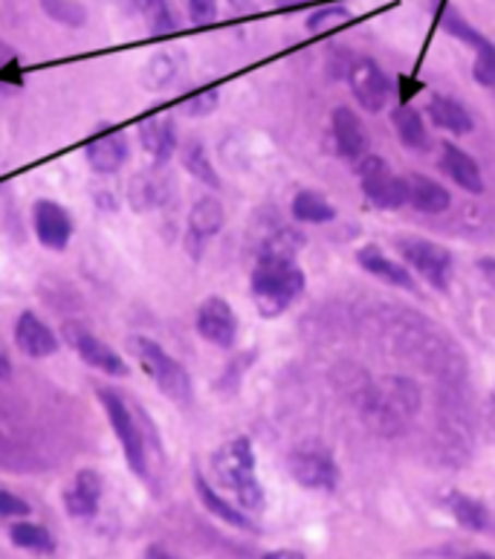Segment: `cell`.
I'll list each match as a JSON object with an SVG mask.
<instances>
[{
  "label": "cell",
  "mask_w": 495,
  "mask_h": 559,
  "mask_svg": "<svg viewBox=\"0 0 495 559\" xmlns=\"http://www.w3.org/2000/svg\"><path fill=\"white\" fill-rule=\"evenodd\" d=\"M220 105V91L218 87H206V91H197L192 93L189 99L180 105V110H183L185 117H192V119H203V117H209V114H215Z\"/></svg>",
  "instance_id": "cell-33"
},
{
  "label": "cell",
  "mask_w": 495,
  "mask_h": 559,
  "mask_svg": "<svg viewBox=\"0 0 495 559\" xmlns=\"http://www.w3.org/2000/svg\"><path fill=\"white\" fill-rule=\"evenodd\" d=\"M293 217L302 224H328L336 217V210L319 192H299L293 198Z\"/></svg>",
  "instance_id": "cell-28"
},
{
  "label": "cell",
  "mask_w": 495,
  "mask_h": 559,
  "mask_svg": "<svg viewBox=\"0 0 495 559\" xmlns=\"http://www.w3.org/2000/svg\"><path fill=\"white\" fill-rule=\"evenodd\" d=\"M140 145L152 157L157 168H166V163L174 157L177 151V126L171 117H148L140 122Z\"/></svg>",
  "instance_id": "cell-15"
},
{
  "label": "cell",
  "mask_w": 495,
  "mask_h": 559,
  "mask_svg": "<svg viewBox=\"0 0 495 559\" xmlns=\"http://www.w3.org/2000/svg\"><path fill=\"white\" fill-rule=\"evenodd\" d=\"M29 516V504L24 499H17L15 492L0 490V519H21Z\"/></svg>",
  "instance_id": "cell-37"
},
{
  "label": "cell",
  "mask_w": 495,
  "mask_h": 559,
  "mask_svg": "<svg viewBox=\"0 0 495 559\" xmlns=\"http://www.w3.org/2000/svg\"><path fill=\"white\" fill-rule=\"evenodd\" d=\"M224 224H227V212L215 194H203L201 201H194L189 210V229H185V250L194 261H201L203 247L224 229Z\"/></svg>",
  "instance_id": "cell-10"
},
{
  "label": "cell",
  "mask_w": 495,
  "mask_h": 559,
  "mask_svg": "<svg viewBox=\"0 0 495 559\" xmlns=\"http://www.w3.org/2000/svg\"><path fill=\"white\" fill-rule=\"evenodd\" d=\"M101 492H105V481L96 469H79L73 485L64 490V508L70 516L87 519L99 510Z\"/></svg>",
  "instance_id": "cell-17"
},
{
  "label": "cell",
  "mask_w": 495,
  "mask_h": 559,
  "mask_svg": "<svg viewBox=\"0 0 495 559\" xmlns=\"http://www.w3.org/2000/svg\"><path fill=\"white\" fill-rule=\"evenodd\" d=\"M183 166L185 171L194 177V180H201L203 186H209V189H220V177L212 166L209 154L203 148L201 140H192L183 145Z\"/></svg>",
  "instance_id": "cell-25"
},
{
  "label": "cell",
  "mask_w": 495,
  "mask_h": 559,
  "mask_svg": "<svg viewBox=\"0 0 495 559\" xmlns=\"http://www.w3.org/2000/svg\"><path fill=\"white\" fill-rule=\"evenodd\" d=\"M391 122H395L397 136H400V142H403L406 148H412V151L428 148L426 126H423V117H420L412 105H400V108L391 114Z\"/></svg>",
  "instance_id": "cell-24"
},
{
  "label": "cell",
  "mask_w": 495,
  "mask_h": 559,
  "mask_svg": "<svg viewBox=\"0 0 495 559\" xmlns=\"http://www.w3.org/2000/svg\"><path fill=\"white\" fill-rule=\"evenodd\" d=\"M304 238L295 229H278L261 243L258 255H267V259H295V252L302 250Z\"/></svg>",
  "instance_id": "cell-31"
},
{
  "label": "cell",
  "mask_w": 495,
  "mask_h": 559,
  "mask_svg": "<svg viewBox=\"0 0 495 559\" xmlns=\"http://www.w3.org/2000/svg\"><path fill=\"white\" fill-rule=\"evenodd\" d=\"M428 119L455 136L470 134L472 128H475L470 110L463 108L458 99H449V96H435V99L428 102Z\"/></svg>",
  "instance_id": "cell-21"
},
{
  "label": "cell",
  "mask_w": 495,
  "mask_h": 559,
  "mask_svg": "<svg viewBox=\"0 0 495 559\" xmlns=\"http://www.w3.org/2000/svg\"><path fill=\"white\" fill-rule=\"evenodd\" d=\"M304 293V273L295 259H267L258 255L252 270V299L264 319L281 317Z\"/></svg>",
  "instance_id": "cell-2"
},
{
  "label": "cell",
  "mask_w": 495,
  "mask_h": 559,
  "mask_svg": "<svg viewBox=\"0 0 495 559\" xmlns=\"http://www.w3.org/2000/svg\"><path fill=\"white\" fill-rule=\"evenodd\" d=\"M406 183H409V203H412L414 210L426 212V215H440V212L452 206V194L446 192L444 186L432 180V177L412 175L406 177Z\"/></svg>",
  "instance_id": "cell-19"
},
{
  "label": "cell",
  "mask_w": 495,
  "mask_h": 559,
  "mask_svg": "<svg viewBox=\"0 0 495 559\" xmlns=\"http://www.w3.org/2000/svg\"><path fill=\"white\" fill-rule=\"evenodd\" d=\"M348 82H351L353 96L360 99V105L369 114H379L386 108L388 96H391V82L388 75L374 64L371 59L353 61L351 73H348Z\"/></svg>",
  "instance_id": "cell-12"
},
{
  "label": "cell",
  "mask_w": 495,
  "mask_h": 559,
  "mask_svg": "<svg viewBox=\"0 0 495 559\" xmlns=\"http://www.w3.org/2000/svg\"><path fill=\"white\" fill-rule=\"evenodd\" d=\"M481 273L495 284V259H484L481 261Z\"/></svg>",
  "instance_id": "cell-40"
},
{
  "label": "cell",
  "mask_w": 495,
  "mask_h": 559,
  "mask_svg": "<svg viewBox=\"0 0 495 559\" xmlns=\"http://www.w3.org/2000/svg\"><path fill=\"white\" fill-rule=\"evenodd\" d=\"M154 171H143L131 180V206L136 212L157 210L166 203V186L160 180V168L152 166Z\"/></svg>",
  "instance_id": "cell-23"
},
{
  "label": "cell",
  "mask_w": 495,
  "mask_h": 559,
  "mask_svg": "<svg viewBox=\"0 0 495 559\" xmlns=\"http://www.w3.org/2000/svg\"><path fill=\"white\" fill-rule=\"evenodd\" d=\"M330 126H334L336 151L345 159H362L369 154V131H365V126L351 108H336L334 117H330Z\"/></svg>",
  "instance_id": "cell-16"
},
{
  "label": "cell",
  "mask_w": 495,
  "mask_h": 559,
  "mask_svg": "<svg viewBox=\"0 0 495 559\" xmlns=\"http://www.w3.org/2000/svg\"><path fill=\"white\" fill-rule=\"evenodd\" d=\"M9 539L17 548H24V551H35V554H50L56 548V539L47 527L35 525V522H15V525L9 527Z\"/></svg>",
  "instance_id": "cell-26"
},
{
  "label": "cell",
  "mask_w": 495,
  "mask_h": 559,
  "mask_svg": "<svg viewBox=\"0 0 495 559\" xmlns=\"http://www.w3.org/2000/svg\"><path fill=\"white\" fill-rule=\"evenodd\" d=\"M463 559H495V557H490V554L479 551V554H470V557H463Z\"/></svg>",
  "instance_id": "cell-43"
},
{
  "label": "cell",
  "mask_w": 495,
  "mask_h": 559,
  "mask_svg": "<svg viewBox=\"0 0 495 559\" xmlns=\"http://www.w3.org/2000/svg\"><path fill=\"white\" fill-rule=\"evenodd\" d=\"M189 17L194 26H206L218 17V0H189Z\"/></svg>",
  "instance_id": "cell-36"
},
{
  "label": "cell",
  "mask_w": 495,
  "mask_h": 559,
  "mask_svg": "<svg viewBox=\"0 0 495 559\" xmlns=\"http://www.w3.org/2000/svg\"><path fill=\"white\" fill-rule=\"evenodd\" d=\"M440 168L446 177H452V183H458L463 192L481 194L484 192V175H481L479 163L461 151L452 142H444V154H440Z\"/></svg>",
  "instance_id": "cell-18"
},
{
  "label": "cell",
  "mask_w": 495,
  "mask_h": 559,
  "mask_svg": "<svg viewBox=\"0 0 495 559\" xmlns=\"http://www.w3.org/2000/svg\"><path fill=\"white\" fill-rule=\"evenodd\" d=\"M41 9L44 15L52 17L56 24L70 26V29L87 24V9L79 0H41Z\"/></svg>",
  "instance_id": "cell-30"
},
{
  "label": "cell",
  "mask_w": 495,
  "mask_h": 559,
  "mask_svg": "<svg viewBox=\"0 0 495 559\" xmlns=\"http://www.w3.org/2000/svg\"><path fill=\"white\" fill-rule=\"evenodd\" d=\"M33 229L41 247L61 252L70 247L73 238V217L56 201H35L33 206Z\"/></svg>",
  "instance_id": "cell-11"
},
{
  "label": "cell",
  "mask_w": 495,
  "mask_h": 559,
  "mask_svg": "<svg viewBox=\"0 0 495 559\" xmlns=\"http://www.w3.org/2000/svg\"><path fill=\"white\" fill-rule=\"evenodd\" d=\"M194 490H197V496H201L203 508L209 510L212 516H218L220 522H227V525H232V527H241V531H252V527H255L250 522V516H244V510L232 508L227 499H220L218 492L206 485V478H203L201 473L194 476Z\"/></svg>",
  "instance_id": "cell-22"
},
{
  "label": "cell",
  "mask_w": 495,
  "mask_h": 559,
  "mask_svg": "<svg viewBox=\"0 0 495 559\" xmlns=\"http://www.w3.org/2000/svg\"><path fill=\"white\" fill-rule=\"evenodd\" d=\"M128 350L134 354V359L140 362V368L145 371V377L152 380L168 401L174 403H192L194 397V383L192 374L185 371L183 362H177L160 343H154L152 336L134 334L125 340Z\"/></svg>",
  "instance_id": "cell-3"
},
{
  "label": "cell",
  "mask_w": 495,
  "mask_h": 559,
  "mask_svg": "<svg viewBox=\"0 0 495 559\" xmlns=\"http://www.w3.org/2000/svg\"><path fill=\"white\" fill-rule=\"evenodd\" d=\"M177 70H180V64H177L174 56L171 52H160V56H154L145 64L143 73H140V82H143L145 91H166V87L174 84Z\"/></svg>",
  "instance_id": "cell-27"
},
{
  "label": "cell",
  "mask_w": 495,
  "mask_h": 559,
  "mask_svg": "<svg viewBox=\"0 0 495 559\" xmlns=\"http://www.w3.org/2000/svg\"><path fill=\"white\" fill-rule=\"evenodd\" d=\"M345 17H348V9H342V7L319 9V12H313V15L307 17V29H311V33H322L325 26L339 24V21H345Z\"/></svg>",
  "instance_id": "cell-35"
},
{
  "label": "cell",
  "mask_w": 495,
  "mask_h": 559,
  "mask_svg": "<svg viewBox=\"0 0 495 559\" xmlns=\"http://www.w3.org/2000/svg\"><path fill=\"white\" fill-rule=\"evenodd\" d=\"M446 504H449L452 516L458 519L467 531H484V527H487V510H484L481 501L470 499V496H463V492H449V496H446Z\"/></svg>",
  "instance_id": "cell-29"
},
{
  "label": "cell",
  "mask_w": 495,
  "mask_h": 559,
  "mask_svg": "<svg viewBox=\"0 0 495 559\" xmlns=\"http://www.w3.org/2000/svg\"><path fill=\"white\" fill-rule=\"evenodd\" d=\"M357 261H360V267L365 270V273L383 278L386 284H395V287H414L412 273L406 270V264L391 261L379 247H362V250L357 252Z\"/></svg>",
  "instance_id": "cell-20"
},
{
  "label": "cell",
  "mask_w": 495,
  "mask_h": 559,
  "mask_svg": "<svg viewBox=\"0 0 495 559\" xmlns=\"http://www.w3.org/2000/svg\"><path fill=\"white\" fill-rule=\"evenodd\" d=\"M395 247L400 252V259L412 270H418L432 287L446 290L449 270H452V252L435 241H423V238H397Z\"/></svg>",
  "instance_id": "cell-6"
},
{
  "label": "cell",
  "mask_w": 495,
  "mask_h": 559,
  "mask_svg": "<svg viewBox=\"0 0 495 559\" xmlns=\"http://www.w3.org/2000/svg\"><path fill=\"white\" fill-rule=\"evenodd\" d=\"M264 559H304V554H299V551H269V554H264Z\"/></svg>",
  "instance_id": "cell-38"
},
{
  "label": "cell",
  "mask_w": 495,
  "mask_h": 559,
  "mask_svg": "<svg viewBox=\"0 0 495 559\" xmlns=\"http://www.w3.org/2000/svg\"><path fill=\"white\" fill-rule=\"evenodd\" d=\"M12 366H9V357L7 350H3V343H0V377H9Z\"/></svg>",
  "instance_id": "cell-41"
},
{
  "label": "cell",
  "mask_w": 495,
  "mask_h": 559,
  "mask_svg": "<svg viewBox=\"0 0 495 559\" xmlns=\"http://www.w3.org/2000/svg\"><path fill=\"white\" fill-rule=\"evenodd\" d=\"M197 334L215 348H232L238 340V317L232 305L220 296H209L201 301L197 317H194Z\"/></svg>",
  "instance_id": "cell-9"
},
{
  "label": "cell",
  "mask_w": 495,
  "mask_h": 559,
  "mask_svg": "<svg viewBox=\"0 0 495 559\" xmlns=\"http://www.w3.org/2000/svg\"><path fill=\"white\" fill-rule=\"evenodd\" d=\"M278 3H281V7H287V3H290V7H295V3H304V0H278Z\"/></svg>",
  "instance_id": "cell-44"
},
{
  "label": "cell",
  "mask_w": 495,
  "mask_h": 559,
  "mask_svg": "<svg viewBox=\"0 0 495 559\" xmlns=\"http://www.w3.org/2000/svg\"><path fill=\"white\" fill-rule=\"evenodd\" d=\"M290 476L307 490H336L339 485V469L328 450L322 447H295L287 459Z\"/></svg>",
  "instance_id": "cell-8"
},
{
  "label": "cell",
  "mask_w": 495,
  "mask_h": 559,
  "mask_svg": "<svg viewBox=\"0 0 495 559\" xmlns=\"http://www.w3.org/2000/svg\"><path fill=\"white\" fill-rule=\"evenodd\" d=\"M7 61H15V52L9 50L7 44H0V68H3Z\"/></svg>",
  "instance_id": "cell-42"
},
{
  "label": "cell",
  "mask_w": 495,
  "mask_h": 559,
  "mask_svg": "<svg viewBox=\"0 0 495 559\" xmlns=\"http://www.w3.org/2000/svg\"><path fill=\"white\" fill-rule=\"evenodd\" d=\"M84 157L96 175H117L131 157L128 134L125 131H101L84 145Z\"/></svg>",
  "instance_id": "cell-14"
},
{
  "label": "cell",
  "mask_w": 495,
  "mask_h": 559,
  "mask_svg": "<svg viewBox=\"0 0 495 559\" xmlns=\"http://www.w3.org/2000/svg\"><path fill=\"white\" fill-rule=\"evenodd\" d=\"M96 394H99L101 409L108 415L110 429H113V435H117L119 443H122L128 467L134 469L140 478H145L148 476V441H145V429L152 426V420H148V415H145L143 409H131V406H128L113 389H108V385H99Z\"/></svg>",
  "instance_id": "cell-4"
},
{
  "label": "cell",
  "mask_w": 495,
  "mask_h": 559,
  "mask_svg": "<svg viewBox=\"0 0 495 559\" xmlns=\"http://www.w3.org/2000/svg\"><path fill=\"white\" fill-rule=\"evenodd\" d=\"M143 559H174L168 551H162V548H157V545H152L148 551H145Z\"/></svg>",
  "instance_id": "cell-39"
},
{
  "label": "cell",
  "mask_w": 495,
  "mask_h": 559,
  "mask_svg": "<svg viewBox=\"0 0 495 559\" xmlns=\"http://www.w3.org/2000/svg\"><path fill=\"white\" fill-rule=\"evenodd\" d=\"M360 180L369 198L377 210H400L403 203H409V183L406 177H397L388 168L386 159L365 157L360 159Z\"/></svg>",
  "instance_id": "cell-5"
},
{
  "label": "cell",
  "mask_w": 495,
  "mask_h": 559,
  "mask_svg": "<svg viewBox=\"0 0 495 559\" xmlns=\"http://www.w3.org/2000/svg\"><path fill=\"white\" fill-rule=\"evenodd\" d=\"M64 343L73 345L84 366H90L93 371H101V374L108 377L131 374V368H128V362L122 359V354H117L108 343H101L99 336L93 334V331H87L84 325H79V322H68V325H64Z\"/></svg>",
  "instance_id": "cell-7"
},
{
  "label": "cell",
  "mask_w": 495,
  "mask_h": 559,
  "mask_svg": "<svg viewBox=\"0 0 495 559\" xmlns=\"http://www.w3.org/2000/svg\"><path fill=\"white\" fill-rule=\"evenodd\" d=\"M472 75L475 82H481L484 87H495V47L487 44L481 47L479 56H475V64H472Z\"/></svg>",
  "instance_id": "cell-34"
},
{
  "label": "cell",
  "mask_w": 495,
  "mask_h": 559,
  "mask_svg": "<svg viewBox=\"0 0 495 559\" xmlns=\"http://www.w3.org/2000/svg\"><path fill=\"white\" fill-rule=\"evenodd\" d=\"M15 345L24 350L26 357L47 359L52 354H59L61 340L47 322L33 310H24L15 322Z\"/></svg>",
  "instance_id": "cell-13"
},
{
  "label": "cell",
  "mask_w": 495,
  "mask_h": 559,
  "mask_svg": "<svg viewBox=\"0 0 495 559\" xmlns=\"http://www.w3.org/2000/svg\"><path fill=\"white\" fill-rule=\"evenodd\" d=\"M136 9L143 12V17L148 21L154 35H168L177 29V21L171 15V7H168V0H134Z\"/></svg>",
  "instance_id": "cell-32"
},
{
  "label": "cell",
  "mask_w": 495,
  "mask_h": 559,
  "mask_svg": "<svg viewBox=\"0 0 495 559\" xmlns=\"http://www.w3.org/2000/svg\"><path fill=\"white\" fill-rule=\"evenodd\" d=\"M212 473L220 487H227L238 499L241 510L246 513H261L264 510V487L255 476V452H252L250 438H232L220 443L212 455Z\"/></svg>",
  "instance_id": "cell-1"
}]
</instances>
